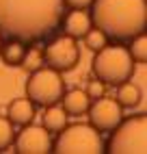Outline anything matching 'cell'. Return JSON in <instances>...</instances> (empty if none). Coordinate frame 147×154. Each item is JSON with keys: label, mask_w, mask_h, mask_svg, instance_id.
Masks as SVG:
<instances>
[{"label": "cell", "mask_w": 147, "mask_h": 154, "mask_svg": "<svg viewBox=\"0 0 147 154\" xmlns=\"http://www.w3.org/2000/svg\"><path fill=\"white\" fill-rule=\"evenodd\" d=\"M11 146L15 148L17 154H48L52 152V139L44 126L26 124L20 132H15Z\"/></svg>", "instance_id": "9c48e42d"}, {"label": "cell", "mask_w": 147, "mask_h": 154, "mask_svg": "<svg viewBox=\"0 0 147 154\" xmlns=\"http://www.w3.org/2000/svg\"><path fill=\"white\" fill-rule=\"evenodd\" d=\"M87 113H89V124L100 132H110L123 119V111L117 104V100L106 96H100L93 100Z\"/></svg>", "instance_id": "ba28073f"}, {"label": "cell", "mask_w": 147, "mask_h": 154, "mask_svg": "<svg viewBox=\"0 0 147 154\" xmlns=\"http://www.w3.org/2000/svg\"><path fill=\"white\" fill-rule=\"evenodd\" d=\"M7 117L13 126H26L35 117V104L28 98H15L7 109Z\"/></svg>", "instance_id": "7c38bea8"}, {"label": "cell", "mask_w": 147, "mask_h": 154, "mask_svg": "<svg viewBox=\"0 0 147 154\" xmlns=\"http://www.w3.org/2000/svg\"><path fill=\"white\" fill-rule=\"evenodd\" d=\"M67 124V113L63 111V106L58 104H50L44 106V128L48 132H58Z\"/></svg>", "instance_id": "9a60e30c"}, {"label": "cell", "mask_w": 147, "mask_h": 154, "mask_svg": "<svg viewBox=\"0 0 147 154\" xmlns=\"http://www.w3.org/2000/svg\"><path fill=\"white\" fill-rule=\"evenodd\" d=\"M102 89H104V83H102V80H93V83L89 85V89H87V96H89V98H100V96H102Z\"/></svg>", "instance_id": "d6986e66"}, {"label": "cell", "mask_w": 147, "mask_h": 154, "mask_svg": "<svg viewBox=\"0 0 147 154\" xmlns=\"http://www.w3.org/2000/svg\"><path fill=\"white\" fill-rule=\"evenodd\" d=\"M136 63L130 57L128 46H121L119 42L115 46H104L102 50L95 52L93 59V74L98 80H102L104 85H115L125 83L134 76Z\"/></svg>", "instance_id": "3957f363"}, {"label": "cell", "mask_w": 147, "mask_h": 154, "mask_svg": "<svg viewBox=\"0 0 147 154\" xmlns=\"http://www.w3.org/2000/svg\"><path fill=\"white\" fill-rule=\"evenodd\" d=\"M85 46L89 48V50H93V52H98V50H102L104 46L108 44V37L102 33L100 28H95V26H91L87 33H85Z\"/></svg>", "instance_id": "e0dca14e"}, {"label": "cell", "mask_w": 147, "mask_h": 154, "mask_svg": "<svg viewBox=\"0 0 147 154\" xmlns=\"http://www.w3.org/2000/svg\"><path fill=\"white\" fill-rule=\"evenodd\" d=\"M0 46H2V35H0Z\"/></svg>", "instance_id": "44dd1931"}, {"label": "cell", "mask_w": 147, "mask_h": 154, "mask_svg": "<svg viewBox=\"0 0 147 154\" xmlns=\"http://www.w3.org/2000/svg\"><path fill=\"white\" fill-rule=\"evenodd\" d=\"M63 102V111L67 113V117H76V115H85L89 104H91V98L87 96V91H82V89H65V94H63L61 98Z\"/></svg>", "instance_id": "8fae6325"}, {"label": "cell", "mask_w": 147, "mask_h": 154, "mask_svg": "<svg viewBox=\"0 0 147 154\" xmlns=\"http://www.w3.org/2000/svg\"><path fill=\"white\" fill-rule=\"evenodd\" d=\"M128 44H130L128 50H130V57L134 59V63H145L147 61V37H145V33L132 37Z\"/></svg>", "instance_id": "2e32d148"}, {"label": "cell", "mask_w": 147, "mask_h": 154, "mask_svg": "<svg viewBox=\"0 0 147 154\" xmlns=\"http://www.w3.org/2000/svg\"><path fill=\"white\" fill-rule=\"evenodd\" d=\"M91 22L112 42H130L147 28V0H93Z\"/></svg>", "instance_id": "7a4b0ae2"}, {"label": "cell", "mask_w": 147, "mask_h": 154, "mask_svg": "<svg viewBox=\"0 0 147 154\" xmlns=\"http://www.w3.org/2000/svg\"><path fill=\"white\" fill-rule=\"evenodd\" d=\"M44 63L56 72H69L78 65L80 61V46H78V39L74 37H56L44 48Z\"/></svg>", "instance_id": "52a82bcc"}, {"label": "cell", "mask_w": 147, "mask_h": 154, "mask_svg": "<svg viewBox=\"0 0 147 154\" xmlns=\"http://www.w3.org/2000/svg\"><path fill=\"white\" fill-rule=\"evenodd\" d=\"M63 0H0V35L37 44L61 26Z\"/></svg>", "instance_id": "6da1fadb"}, {"label": "cell", "mask_w": 147, "mask_h": 154, "mask_svg": "<svg viewBox=\"0 0 147 154\" xmlns=\"http://www.w3.org/2000/svg\"><path fill=\"white\" fill-rule=\"evenodd\" d=\"M52 152L56 154H102L104 141L100 130L91 124H65V128L56 132L52 141Z\"/></svg>", "instance_id": "5b68a950"}, {"label": "cell", "mask_w": 147, "mask_h": 154, "mask_svg": "<svg viewBox=\"0 0 147 154\" xmlns=\"http://www.w3.org/2000/svg\"><path fill=\"white\" fill-rule=\"evenodd\" d=\"M28 44L20 42V39H9L7 44L0 46V59L4 61V65L9 67H20L24 65V59L28 54Z\"/></svg>", "instance_id": "4fadbf2b"}, {"label": "cell", "mask_w": 147, "mask_h": 154, "mask_svg": "<svg viewBox=\"0 0 147 154\" xmlns=\"http://www.w3.org/2000/svg\"><path fill=\"white\" fill-rule=\"evenodd\" d=\"M65 89L67 87L61 72L52 67H37L26 80V98L35 106H41V109L50 104H58Z\"/></svg>", "instance_id": "8992f818"}, {"label": "cell", "mask_w": 147, "mask_h": 154, "mask_svg": "<svg viewBox=\"0 0 147 154\" xmlns=\"http://www.w3.org/2000/svg\"><path fill=\"white\" fill-rule=\"evenodd\" d=\"M115 100L121 109H134L141 104V89L139 85H134L132 80H125V83L117 85V94H115Z\"/></svg>", "instance_id": "5bb4252c"}, {"label": "cell", "mask_w": 147, "mask_h": 154, "mask_svg": "<svg viewBox=\"0 0 147 154\" xmlns=\"http://www.w3.org/2000/svg\"><path fill=\"white\" fill-rule=\"evenodd\" d=\"M61 24H63V33L67 37H74V39H82L85 33L93 26L91 13L87 9H71L69 13H65L61 17Z\"/></svg>", "instance_id": "30bf717a"}, {"label": "cell", "mask_w": 147, "mask_h": 154, "mask_svg": "<svg viewBox=\"0 0 147 154\" xmlns=\"http://www.w3.org/2000/svg\"><path fill=\"white\" fill-rule=\"evenodd\" d=\"M15 139V128L9 122V117L0 115V152H7Z\"/></svg>", "instance_id": "ac0fdd59"}, {"label": "cell", "mask_w": 147, "mask_h": 154, "mask_svg": "<svg viewBox=\"0 0 147 154\" xmlns=\"http://www.w3.org/2000/svg\"><path fill=\"white\" fill-rule=\"evenodd\" d=\"M93 0H63L67 9H89Z\"/></svg>", "instance_id": "ffe728a7"}, {"label": "cell", "mask_w": 147, "mask_h": 154, "mask_svg": "<svg viewBox=\"0 0 147 154\" xmlns=\"http://www.w3.org/2000/svg\"><path fill=\"white\" fill-rule=\"evenodd\" d=\"M106 143L110 154H147V115L139 113L128 119H121L115 126Z\"/></svg>", "instance_id": "277c9868"}]
</instances>
